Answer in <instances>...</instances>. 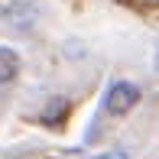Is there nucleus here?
<instances>
[{
    "label": "nucleus",
    "instance_id": "obj_6",
    "mask_svg": "<svg viewBox=\"0 0 159 159\" xmlns=\"http://www.w3.org/2000/svg\"><path fill=\"white\" fill-rule=\"evenodd\" d=\"M98 159H130L124 149H111V153H104V156H98Z\"/></svg>",
    "mask_w": 159,
    "mask_h": 159
},
{
    "label": "nucleus",
    "instance_id": "obj_1",
    "mask_svg": "<svg viewBox=\"0 0 159 159\" xmlns=\"http://www.w3.org/2000/svg\"><path fill=\"white\" fill-rule=\"evenodd\" d=\"M136 101H140V88H136L133 81H117L111 91H107L104 107L114 114V117H120V114L133 111V107H136Z\"/></svg>",
    "mask_w": 159,
    "mask_h": 159
},
{
    "label": "nucleus",
    "instance_id": "obj_7",
    "mask_svg": "<svg viewBox=\"0 0 159 159\" xmlns=\"http://www.w3.org/2000/svg\"><path fill=\"white\" fill-rule=\"evenodd\" d=\"M156 71H159V52H156Z\"/></svg>",
    "mask_w": 159,
    "mask_h": 159
},
{
    "label": "nucleus",
    "instance_id": "obj_4",
    "mask_svg": "<svg viewBox=\"0 0 159 159\" xmlns=\"http://www.w3.org/2000/svg\"><path fill=\"white\" fill-rule=\"evenodd\" d=\"M16 71H20L16 52H13V49H7V46H0V84L13 81V78H16Z\"/></svg>",
    "mask_w": 159,
    "mask_h": 159
},
{
    "label": "nucleus",
    "instance_id": "obj_2",
    "mask_svg": "<svg viewBox=\"0 0 159 159\" xmlns=\"http://www.w3.org/2000/svg\"><path fill=\"white\" fill-rule=\"evenodd\" d=\"M0 20L16 23V26H30V23H36V7L33 3H3L0 7Z\"/></svg>",
    "mask_w": 159,
    "mask_h": 159
},
{
    "label": "nucleus",
    "instance_id": "obj_3",
    "mask_svg": "<svg viewBox=\"0 0 159 159\" xmlns=\"http://www.w3.org/2000/svg\"><path fill=\"white\" fill-rule=\"evenodd\" d=\"M68 111H71V104H68L65 98L49 101L46 114H42V124H46V127H62V124H65V117H68Z\"/></svg>",
    "mask_w": 159,
    "mask_h": 159
},
{
    "label": "nucleus",
    "instance_id": "obj_5",
    "mask_svg": "<svg viewBox=\"0 0 159 159\" xmlns=\"http://www.w3.org/2000/svg\"><path fill=\"white\" fill-rule=\"evenodd\" d=\"M120 7H130V10H140V13H149V10H159V0H117Z\"/></svg>",
    "mask_w": 159,
    "mask_h": 159
}]
</instances>
